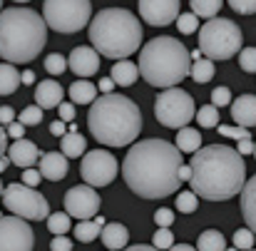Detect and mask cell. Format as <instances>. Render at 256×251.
<instances>
[{"label": "cell", "mask_w": 256, "mask_h": 251, "mask_svg": "<svg viewBox=\"0 0 256 251\" xmlns=\"http://www.w3.org/2000/svg\"><path fill=\"white\" fill-rule=\"evenodd\" d=\"M87 127L104 147H127L142 132V112L124 94H102L90 104Z\"/></svg>", "instance_id": "3957f363"}, {"label": "cell", "mask_w": 256, "mask_h": 251, "mask_svg": "<svg viewBox=\"0 0 256 251\" xmlns=\"http://www.w3.org/2000/svg\"><path fill=\"white\" fill-rule=\"evenodd\" d=\"M172 222H174V212H172V209H157V212H154V224H157L160 229H170Z\"/></svg>", "instance_id": "b9f144b4"}, {"label": "cell", "mask_w": 256, "mask_h": 251, "mask_svg": "<svg viewBox=\"0 0 256 251\" xmlns=\"http://www.w3.org/2000/svg\"><path fill=\"white\" fill-rule=\"evenodd\" d=\"M226 251H239V249H226Z\"/></svg>", "instance_id": "be15d7a7"}, {"label": "cell", "mask_w": 256, "mask_h": 251, "mask_svg": "<svg viewBox=\"0 0 256 251\" xmlns=\"http://www.w3.org/2000/svg\"><path fill=\"white\" fill-rule=\"evenodd\" d=\"M124 251H157V249L150 246V244H134V246H127Z\"/></svg>", "instance_id": "9f6ffc18"}, {"label": "cell", "mask_w": 256, "mask_h": 251, "mask_svg": "<svg viewBox=\"0 0 256 251\" xmlns=\"http://www.w3.org/2000/svg\"><path fill=\"white\" fill-rule=\"evenodd\" d=\"M5 134H8V137H12V140H22V137H25V127L15 120V122H10V124H8Z\"/></svg>", "instance_id": "7dc6e473"}, {"label": "cell", "mask_w": 256, "mask_h": 251, "mask_svg": "<svg viewBox=\"0 0 256 251\" xmlns=\"http://www.w3.org/2000/svg\"><path fill=\"white\" fill-rule=\"evenodd\" d=\"M32 82H35V72L25 70V72L20 75V84H32Z\"/></svg>", "instance_id": "db71d44e"}, {"label": "cell", "mask_w": 256, "mask_h": 251, "mask_svg": "<svg viewBox=\"0 0 256 251\" xmlns=\"http://www.w3.org/2000/svg\"><path fill=\"white\" fill-rule=\"evenodd\" d=\"M68 68H70V72H75L78 78L87 80V78L97 75V70H100V55H97L94 48L80 45V48H75V50L70 52Z\"/></svg>", "instance_id": "9a60e30c"}, {"label": "cell", "mask_w": 256, "mask_h": 251, "mask_svg": "<svg viewBox=\"0 0 256 251\" xmlns=\"http://www.w3.org/2000/svg\"><path fill=\"white\" fill-rule=\"evenodd\" d=\"M189 169H192L189 176L192 192L206 202H226L242 194L246 184L244 157L226 144L199 147L192 154Z\"/></svg>", "instance_id": "7a4b0ae2"}, {"label": "cell", "mask_w": 256, "mask_h": 251, "mask_svg": "<svg viewBox=\"0 0 256 251\" xmlns=\"http://www.w3.org/2000/svg\"><path fill=\"white\" fill-rule=\"evenodd\" d=\"M189 78H192L194 82H199V84L209 82V80L214 78V62H212V60H206V58L194 60V62H192V68H189Z\"/></svg>", "instance_id": "f1b7e54d"}, {"label": "cell", "mask_w": 256, "mask_h": 251, "mask_svg": "<svg viewBox=\"0 0 256 251\" xmlns=\"http://www.w3.org/2000/svg\"><path fill=\"white\" fill-rule=\"evenodd\" d=\"M100 239H102L104 249H110V251H122V249H127V242H130V232H127V226H124V224L110 222V224H104V226H102V232H100Z\"/></svg>", "instance_id": "ffe728a7"}, {"label": "cell", "mask_w": 256, "mask_h": 251, "mask_svg": "<svg viewBox=\"0 0 256 251\" xmlns=\"http://www.w3.org/2000/svg\"><path fill=\"white\" fill-rule=\"evenodd\" d=\"M239 65L244 72H256V48H242L239 50Z\"/></svg>", "instance_id": "f35d334b"}, {"label": "cell", "mask_w": 256, "mask_h": 251, "mask_svg": "<svg viewBox=\"0 0 256 251\" xmlns=\"http://www.w3.org/2000/svg\"><path fill=\"white\" fill-rule=\"evenodd\" d=\"M100 206H102V199L94 192V186H90V184H78V186L68 189V194H65V212L70 216H75L78 222L94 219Z\"/></svg>", "instance_id": "4fadbf2b"}, {"label": "cell", "mask_w": 256, "mask_h": 251, "mask_svg": "<svg viewBox=\"0 0 256 251\" xmlns=\"http://www.w3.org/2000/svg\"><path fill=\"white\" fill-rule=\"evenodd\" d=\"M112 75V82L120 84V87H130V84L137 82V75H140V70H137V65L132 62V60H117L114 65H112V70H110Z\"/></svg>", "instance_id": "7402d4cb"}, {"label": "cell", "mask_w": 256, "mask_h": 251, "mask_svg": "<svg viewBox=\"0 0 256 251\" xmlns=\"http://www.w3.org/2000/svg\"><path fill=\"white\" fill-rule=\"evenodd\" d=\"M179 152H189V154H194L199 147H202V134L196 132V130H192V127H182L179 132H176V144H174Z\"/></svg>", "instance_id": "83f0119b"}, {"label": "cell", "mask_w": 256, "mask_h": 251, "mask_svg": "<svg viewBox=\"0 0 256 251\" xmlns=\"http://www.w3.org/2000/svg\"><path fill=\"white\" fill-rule=\"evenodd\" d=\"M242 216L246 222V229L256 236V174L242 189Z\"/></svg>", "instance_id": "44dd1931"}, {"label": "cell", "mask_w": 256, "mask_h": 251, "mask_svg": "<svg viewBox=\"0 0 256 251\" xmlns=\"http://www.w3.org/2000/svg\"><path fill=\"white\" fill-rule=\"evenodd\" d=\"M236 152L244 157V154H254V140H239L236 142Z\"/></svg>", "instance_id": "681fc988"}, {"label": "cell", "mask_w": 256, "mask_h": 251, "mask_svg": "<svg viewBox=\"0 0 256 251\" xmlns=\"http://www.w3.org/2000/svg\"><path fill=\"white\" fill-rule=\"evenodd\" d=\"M212 104H214L216 110L232 104V90H229V87H216V90L212 92Z\"/></svg>", "instance_id": "60d3db41"}, {"label": "cell", "mask_w": 256, "mask_h": 251, "mask_svg": "<svg viewBox=\"0 0 256 251\" xmlns=\"http://www.w3.org/2000/svg\"><path fill=\"white\" fill-rule=\"evenodd\" d=\"M48 42V25L42 15L30 8L0 10V58L10 65H25L42 52Z\"/></svg>", "instance_id": "277c9868"}, {"label": "cell", "mask_w": 256, "mask_h": 251, "mask_svg": "<svg viewBox=\"0 0 256 251\" xmlns=\"http://www.w3.org/2000/svg\"><path fill=\"white\" fill-rule=\"evenodd\" d=\"M65 70H68V60H65L62 55L52 52V55H48V58H45V72H50L52 78H60Z\"/></svg>", "instance_id": "e575fe53"}, {"label": "cell", "mask_w": 256, "mask_h": 251, "mask_svg": "<svg viewBox=\"0 0 256 251\" xmlns=\"http://www.w3.org/2000/svg\"><path fill=\"white\" fill-rule=\"evenodd\" d=\"M38 172H40L42 179L60 182V179L68 176V157L62 152H45L38 160Z\"/></svg>", "instance_id": "2e32d148"}, {"label": "cell", "mask_w": 256, "mask_h": 251, "mask_svg": "<svg viewBox=\"0 0 256 251\" xmlns=\"http://www.w3.org/2000/svg\"><path fill=\"white\" fill-rule=\"evenodd\" d=\"M107 222L97 214L94 219H87V222H78V226H75V239L80 242V244H90V242H94L97 236H100V232H102V226H104Z\"/></svg>", "instance_id": "cb8c5ba5"}, {"label": "cell", "mask_w": 256, "mask_h": 251, "mask_svg": "<svg viewBox=\"0 0 256 251\" xmlns=\"http://www.w3.org/2000/svg\"><path fill=\"white\" fill-rule=\"evenodd\" d=\"M2 189H5V186H2V182H0V196H2Z\"/></svg>", "instance_id": "91938a15"}, {"label": "cell", "mask_w": 256, "mask_h": 251, "mask_svg": "<svg viewBox=\"0 0 256 251\" xmlns=\"http://www.w3.org/2000/svg\"><path fill=\"white\" fill-rule=\"evenodd\" d=\"M196 206H199V196H196L192 189L176 194V212H182V214H192V212H196Z\"/></svg>", "instance_id": "d6a6232c"}, {"label": "cell", "mask_w": 256, "mask_h": 251, "mask_svg": "<svg viewBox=\"0 0 256 251\" xmlns=\"http://www.w3.org/2000/svg\"><path fill=\"white\" fill-rule=\"evenodd\" d=\"M8 160L15 164V167H22V169H30L38 160H40V150L35 142L30 140H15L10 147H8Z\"/></svg>", "instance_id": "e0dca14e"}, {"label": "cell", "mask_w": 256, "mask_h": 251, "mask_svg": "<svg viewBox=\"0 0 256 251\" xmlns=\"http://www.w3.org/2000/svg\"><path fill=\"white\" fill-rule=\"evenodd\" d=\"M216 132L224 134V137H232V140H252V132H246V127H232V124H216Z\"/></svg>", "instance_id": "8d00e7d4"}, {"label": "cell", "mask_w": 256, "mask_h": 251, "mask_svg": "<svg viewBox=\"0 0 256 251\" xmlns=\"http://www.w3.org/2000/svg\"><path fill=\"white\" fill-rule=\"evenodd\" d=\"M199 52L216 62V60H232L244 42L242 28L232 22L229 18H212L199 28Z\"/></svg>", "instance_id": "52a82bcc"}, {"label": "cell", "mask_w": 256, "mask_h": 251, "mask_svg": "<svg viewBox=\"0 0 256 251\" xmlns=\"http://www.w3.org/2000/svg\"><path fill=\"white\" fill-rule=\"evenodd\" d=\"M120 172V164L114 160L112 152H104V150H94V152H85L82 157V164H80V174L85 179V184L90 186H107L114 182Z\"/></svg>", "instance_id": "8fae6325"}, {"label": "cell", "mask_w": 256, "mask_h": 251, "mask_svg": "<svg viewBox=\"0 0 256 251\" xmlns=\"http://www.w3.org/2000/svg\"><path fill=\"white\" fill-rule=\"evenodd\" d=\"M189 68H192L189 50L184 48V42L170 35H160L140 50L137 70L152 87L162 90L176 87L184 78H189Z\"/></svg>", "instance_id": "8992f818"}, {"label": "cell", "mask_w": 256, "mask_h": 251, "mask_svg": "<svg viewBox=\"0 0 256 251\" xmlns=\"http://www.w3.org/2000/svg\"><path fill=\"white\" fill-rule=\"evenodd\" d=\"M60 152L68 157V160H78L87 152V140L80 132H65L60 137Z\"/></svg>", "instance_id": "603a6c76"}, {"label": "cell", "mask_w": 256, "mask_h": 251, "mask_svg": "<svg viewBox=\"0 0 256 251\" xmlns=\"http://www.w3.org/2000/svg\"><path fill=\"white\" fill-rule=\"evenodd\" d=\"M234 249H239V251L254 249V232H249V229H236V232H234Z\"/></svg>", "instance_id": "d590c367"}, {"label": "cell", "mask_w": 256, "mask_h": 251, "mask_svg": "<svg viewBox=\"0 0 256 251\" xmlns=\"http://www.w3.org/2000/svg\"><path fill=\"white\" fill-rule=\"evenodd\" d=\"M20 87V72L10 62H0V94H12Z\"/></svg>", "instance_id": "4316f807"}, {"label": "cell", "mask_w": 256, "mask_h": 251, "mask_svg": "<svg viewBox=\"0 0 256 251\" xmlns=\"http://www.w3.org/2000/svg\"><path fill=\"white\" fill-rule=\"evenodd\" d=\"M152 242H154V249L157 251H170L174 246V234H172L170 229H157Z\"/></svg>", "instance_id": "ab89813d"}, {"label": "cell", "mask_w": 256, "mask_h": 251, "mask_svg": "<svg viewBox=\"0 0 256 251\" xmlns=\"http://www.w3.org/2000/svg\"><path fill=\"white\" fill-rule=\"evenodd\" d=\"M18 122H20L22 127H35V124L42 122V110H40L38 104H30V107H25V110L18 114Z\"/></svg>", "instance_id": "836d02e7"}, {"label": "cell", "mask_w": 256, "mask_h": 251, "mask_svg": "<svg viewBox=\"0 0 256 251\" xmlns=\"http://www.w3.org/2000/svg\"><path fill=\"white\" fill-rule=\"evenodd\" d=\"M194 114H196V107H194L192 94L179 87H170V90L160 92L154 100V117L160 124H164L170 130L186 127L194 120Z\"/></svg>", "instance_id": "30bf717a"}, {"label": "cell", "mask_w": 256, "mask_h": 251, "mask_svg": "<svg viewBox=\"0 0 256 251\" xmlns=\"http://www.w3.org/2000/svg\"><path fill=\"white\" fill-rule=\"evenodd\" d=\"M92 48L110 60H127L142 45V25L134 12L124 8H104L90 20Z\"/></svg>", "instance_id": "5b68a950"}, {"label": "cell", "mask_w": 256, "mask_h": 251, "mask_svg": "<svg viewBox=\"0 0 256 251\" xmlns=\"http://www.w3.org/2000/svg\"><path fill=\"white\" fill-rule=\"evenodd\" d=\"M194 117H196V124L204 127V130H212V127L219 124V112H216L214 104H204V107H199Z\"/></svg>", "instance_id": "1f68e13d"}, {"label": "cell", "mask_w": 256, "mask_h": 251, "mask_svg": "<svg viewBox=\"0 0 256 251\" xmlns=\"http://www.w3.org/2000/svg\"><path fill=\"white\" fill-rule=\"evenodd\" d=\"M8 152V134H5V127L0 124V157Z\"/></svg>", "instance_id": "f5cc1de1"}, {"label": "cell", "mask_w": 256, "mask_h": 251, "mask_svg": "<svg viewBox=\"0 0 256 251\" xmlns=\"http://www.w3.org/2000/svg\"><path fill=\"white\" fill-rule=\"evenodd\" d=\"M35 234L20 216H0V251H32Z\"/></svg>", "instance_id": "7c38bea8"}, {"label": "cell", "mask_w": 256, "mask_h": 251, "mask_svg": "<svg viewBox=\"0 0 256 251\" xmlns=\"http://www.w3.org/2000/svg\"><path fill=\"white\" fill-rule=\"evenodd\" d=\"M8 164H10V160L2 154V157H0V172H5V169H8Z\"/></svg>", "instance_id": "680465c9"}, {"label": "cell", "mask_w": 256, "mask_h": 251, "mask_svg": "<svg viewBox=\"0 0 256 251\" xmlns=\"http://www.w3.org/2000/svg\"><path fill=\"white\" fill-rule=\"evenodd\" d=\"M229 5L242 15H254L256 12V0H229Z\"/></svg>", "instance_id": "7bdbcfd3"}, {"label": "cell", "mask_w": 256, "mask_h": 251, "mask_svg": "<svg viewBox=\"0 0 256 251\" xmlns=\"http://www.w3.org/2000/svg\"><path fill=\"white\" fill-rule=\"evenodd\" d=\"M249 251H256V249H249Z\"/></svg>", "instance_id": "03108f58"}, {"label": "cell", "mask_w": 256, "mask_h": 251, "mask_svg": "<svg viewBox=\"0 0 256 251\" xmlns=\"http://www.w3.org/2000/svg\"><path fill=\"white\" fill-rule=\"evenodd\" d=\"M170 251H196L194 246H189V244H176V246H172Z\"/></svg>", "instance_id": "6f0895ef"}, {"label": "cell", "mask_w": 256, "mask_h": 251, "mask_svg": "<svg viewBox=\"0 0 256 251\" xmlns=\"http://www.w3.org/2000/svg\"><path fill=\"white\" fill-rule=\"evenodd\" d=\"M0 199H2L5 209L12 212V216H20L25 222H42V219L50 216L48 199L38 189H32V186H25V184L12 182V184H8L2 189V196Z\"/></svg>", "instance_id": "9c48e42d"}, {"label": "cell", "mask_w": 256, "mask_h": 251, "mask_svg": "<svg viewBox=\"0 0 256 251\" xmlns=\"http://www.w3.org/2000/svg\"><path fill=\"white\" fill-rule=\"evenodd\" d=\"M0 8H2V0H0Z\"/></svg>", "instance_id": "e7e4bbea"}, {"label": "cell", "mask_w": 256, "mask_h": 251, "mask_svg": "<svg viewBox=\"0 0 256 251\" xmlns=\"http://www.w3.org/2000/svg\"><path fill=\"white\" fill-rule=\"evenodd\" d=\"M70 100L72 104H92L97 100V87L90 82V80H75L70 84Z\"/></svg>", "instance_id": "d4e9b609"}, {"label": "cell", "mask_w": 256, "mask_h": 251, "mask_svg": "<svg viewBox=\"0 0 256 251\" xmlns=\"http://www.w3.org/2000/svg\"><path fill=\"white\" fill-rule=\"evenodd\" d=\"M189 176H192L189 164H182V169H179V179H182V182H189Z\"/></svg>", "instance_id": "11a10c76"}, {"label": "cell", "mask_w": 256, "mask_h": 251, "mask_svg": "<svg viewBox=\"0 0 256 251\" xmlns=\"http://www.w3.org/2000/svg\"><path fill=\"white\" fill-rule=\"evenodd\" d=\"M196 15L194 12H179V18H176V28H179V32H184V35H192V32H196Z\"/></svg>", "instance_id": "74e56055"}, {"label": "cell", "mask_w": 256, "mask_h": 251, "mask_svg": "<svg viewBox=\"0 0 256 251\" xmlns=\"http://www.w3.org/2000/svg\"><path fill=\"white\" fill-rule=\"evenodd\" d=\"M62 94H65V90H62V84L58 82V80H42V82H38V87H35V100H38V107L40 110L58 107L62 102Z\"/></svg>", "instance_id": "d6986e66"}, {"label": "cell", "mask_w": 256, "mask_h": 251, "mask_svg": "<svg viewBox=\"0 0 256 251\" xmlns=\"http://www.w3.org/2000/svg\"><path fill=\"white\" fill-rule=\"evenodd\" d=\"M40 179H42V176H40V172L35 167H30V169L22 172V184H25V186H32V189H35V186L40 184Z\"/></svg>", "instance_id": "ee69618b"}, {"label": "cell", "mask_w": 256, "mask_h": 251, "mask_svg": "<svg viewBox=\"0 0 256 251\" xmlns=\"http://www.w3.org/2000/svg\"><path fill=\"white\" fill-rule=\"evenodd\" d=\"M182 152L167 140H142L130 147L122 162L127 186L142 199H164L179 192Z\"/></svg>", "instance_id": "6da1fadb"}, {"label": "cell", "mask_w": 256, "mask_h": 251, "mask_svg": "<svg viewBox=\"0 0 256 251\" xmlns=\"http://www.w3.org/2000/svg\"><path fill=\"white\" fill-rule=\"evenodd\" d=\"M232 117L239 127H256V94H239L232 102Z\"/></svg>", "instance_id": "ac0fdd59"}, {"label": "cell", "mask_w": 256, "mask_h": 251, "mask_svg": "<svg viewBox=\"0 0 256 251\" xmlns=\"http://www.w3.org/2000/svg\"><path fill=\"white\" fill-rule=\"evenodd\" d=\"M58 112H60V120L62 122H72L75 120V104L72 102H60L58 104Z\"/></svg>", "instance_id": "f6af8a7d"}, {"label": "cell", "mask_w": 256, "mask_h": 251, "mask_svg": "<svg viewBox=\"0 0 256 251\" xmlns=\"http://www.w3.org/2000/svg\"><path fill=\"white\" fill-rule=\"evenodd\" d=\"M15 2H28V0H15Z\"/></svg>", "instance_id": "94428289"}, {"label": "cell", "mask_w": 256, "mask_h": 251, "mask_svg": "<svg viewBox=\"0 0 256 251\" xmlns=\"http://www.w3.org/2000/svg\"><path fill=\"white\" fill-rule=\"evenodd\" d=\"M92 2L90 0H45L42 2V20L48 28L72 35L90 25Z\"/></svg>", "instance_id": "ba28073f"}, {"label": "cell", "mask_w": 256, "mask_h": 251, "mask_svg": "<svg viewBox=\"0 0 256 251\" xmlns=\"http://www.w3.org/2000/svg\"><path fill=\"white\" fill-rule=\"evenodd\" d=\"M10 122H15V110L10 104H2L0 107V124H10Z\"/></svg>", "instance_id": "c3c4849f"}, {"label": "cell", "mask_w": 256, "mask_h": 251, "mask_svg": "<svg viewBox=\"0 0 256 251\" xmlns=\"http://www.w3.org/2000/svg\"><path fill=\"white\" fill-rule=\"evenodd\" d=\"M50 132H52L55 137H62V134L68 132V130H65V122H62V120H58V122H52V124H50Z\"/></svg>", "instance_id": "f907efd6"}, {"label": "cell", "mask_w": 256, "mask_h": 251, "mask_svg": "<svg viewBox=\"0 0 256 251\" xmlns=\"http://www.w3.org/2000/svg\"><path fill=\"white\" fill-rule=\"evenodd\" d=\"M196 251H226V239L216 229H206L196 239Z\"/></svg>", "instance_id": "484cf974"}, {"label": "cell", "mask_w": 256, "mask_h": 251, "mask_svg": "<svg viewBox=\"0 0 256 251\" xmlns=\"http://www.w3.org/2000/svg\"><path fill=\"white\" fill-rule=\"evenodd\" d=\"M50 251H72V239L68 236H55L50 242Z\"/></svg>", "instance_id": "bcb514c9"}, {"label": "cell", "mask_w": 256, "mask_h": 251, "mask_svg": "<svg viewBox=\"0 0 256 251\" xmlns=\"http://www.w3.org/2000/svg\"><path fill=\"white\" fill-rule=\"evenodd\" d=\"M112 90H114V82H112V78H102V80H100V92L110 94Z\"/></svg>", "instance_id": "816d5d0a"}, {"label": "cell", "mask_w": 256, "mask_h": 251, "mask_svg": "<svg viewBox=\"0 0 256 251\" xmlns=\"http://www.w3.org/2000/svg\"><path fill=\"white\" fill-rule=\"evenodd\" d=\"M72 216L68 214V212H55V214H50L45 222H48V229L55 234V236H65L70 229H72V222H70Z\"/></svg>", "instance_id": "4dcf8cb0"}, {"label": "cell", "mask_w": 256, "mask_h": 251, "mask_svg": "<svg viewBox=\"0 0 256 251\" xmlns=\"http://www.w3.org/2000/svg\"><path fill=\"white\" fill-rule=\"evenodd\" d=\"M254 157H256V142H254Z\"/></svg>", "instance_id": "6125c7cd"}, {"label": "cell", "mask_w": 256, "mask_h": 251, "mask_svg": "<svg viewBox=\"0 0 256 251\" xmlns=\"http://www.w3.org/2000/svg\"><path fill=\"white\" fill-rule=\"evenodd\" d=\"M189 5H192V12H194L196 18L212 20V18H216V12L222 10L224 0H189Z\"/></svg>", "instance_id": "f546056e"}, {"label": "cell", "mask_w": 256, "mask_h": 251, "mask_svg": "<svg viewBox=\"0 0 256 251\" xmlns=\"http://www.w3.org/2000/svg\"><path fill=\"white\" fill-rule=\"evenodd\" d=\"M0 216H2V214H0Z\"/></svg>", "instance_id": "003e7915"}, {"label": "cell", "mask_w": 256, "mask_h": 251, "mask_svg": "<svg viewBox=\"0 0 256 251\" xmlns=\"http://www.w3.org/2000/svg\"><path fill=\"white\" fill-rule=\"evenodd\" d=\"M140 15L147 25L164 28L179 18V0H137Z\"/></svg>", "instance_id": "5bb4252c"}]
</instances>
